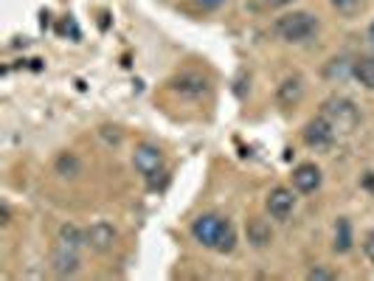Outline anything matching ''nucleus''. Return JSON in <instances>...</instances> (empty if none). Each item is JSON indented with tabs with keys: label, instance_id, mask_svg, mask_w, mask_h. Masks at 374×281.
<instances>
[{
	"label": "nucleus",
	"instance_id": "obj_1",
	"mask_svg": "<svg viewBox=\"0 0 374 281\" xmlns=\"http://www.w3.org/2000/svg\"><path fill=\"white\" fill-rule=\"evenodd\" d=\"M192 234L200 245L205 248H214L219 253H228L234 250V242H237V234H234V225L228 220H222L217 214H205L200 220H194L192 225Z\"/></svg>",
	"mask_w": 374,
	"mask_h": 281
},
{
	"label": "nucleus",
	"instance_id": "obj_2",
	"mask_svg": "<svg viewBox=\"0 0 374 281\" xmlns=\"http://www.w3.org/2000/svg\"><path fill=\"white\" fill-rule=\"evenodd\" d=\"M315 31H318V20L310 12H293L276 23V34L284 42H307L310 37H315Z\"/></svg>",
	"mask_w": 374,
	"mask_h": 281
},
{
	"label": "nucleus",
	"instance_id": "obj_3",
	"mask_svg": "<svg viewBox=\"0 0 374 281\" xmlns=\"http://www.w3.org/2000/svg\"><path fill=\"white\" fill-rule=\"evenodd\" d=\"M321 115L332 124L335 132H352V129H357V124H360L357 107H354L349 99H343V96L327 99L324 107H321Z\"/></svg>",
	"mask_w": 374,
	"mask_h": 281
},
{
	"label": "nucleus",
	"instance_id": "obj_4",
	"mask_svg": "<svg viewBox=\"0 0 374 281\" xmlns=\"http://www.w3.org/2000/svg\"><path fill=\"white\" fill-rule=\"evenodd\" d=\"M304 140H307V147H313V150H329L332 140H335V129L321 115V118H315V121H310L304 127Z\"/></svg>",
	"mask_w": 374,
	"mask_h": 281
},
{
	"label": "nucleus",
	"instance_id": "obj_5",
	"mask_svg": "<svg viewBox=\"0 0 374 281\" xmlns=\"http://www.w3.org/2000/svg\"><path fill=\"white\" fill-rule=\"evenodd\" d=\"M132 163H135V169H138L141 175L153 177V175H158V169L164 166V155H161V150L153 147V144H141V147L135 150V155H132Z\"/></svg>",
	"mask_w": 374,
	"mask_h": 281
},
{
	"label": "nucleus",
	"instance_id": "obj_6",
	"mask_svg": "<svg viewBox=\"0 0 374 281\" xmlns=\"http://www.w3.org/2000/svg\"><path fill=\"white\" fill-rule=\"evenodd\" d=\"M293 208H295V197L290 188H273L270 197H267V211H270V217L276 220H287L293 214Z\"/></svg>",
	"mask_w": 374,
	"mask_h": 281
},
{
	"label": "nucleus",
	"instance_id": "obj_7",
	"mask_svg": "<svg viewBox=\"0 0 374 281\" xmlns=\"http://www.w3.org/2000/svg\"><path fill=\"white\" fill-rule=\"evenodd\" d=\"M85 239L93 250H110L113 242H116V228L110 223H93L88 231H85Z\"/></svg>",
	"mask_w": 374,
	"mask_h": 281
},
{
	"label": "nucleus",
	"instance_id": "obj_8",
	"mask_svg": "<svg viewBox=\"0 0 374 281\" xmlns=\"http://www.w3.org/2000/svg\"><path fill=\"white\" fill-rule=\"evenodd\" d=\"M51 264L59 275H73L79 270V256H77V248H68V245H59L51 256Z\"/></svg>",
	"mask_w": 374,
	"mask_h": 281
},
{
	"label": "nucleus",
	"instance_id": "obj_9",
	"mask_svg": "<svg viewBox=\"0 0 374 281\" xmlns=\"http://www.w3.org/2000/svg\"><path fill=\"white\" fill-rule=\"evenodd\" d=\"M293 186L298 191H315L321 186V169L315 163H302L293 172Z\"/></svg>",
	"mask_w": 374,
	"mask_h": 281
},
{
	"label": "nucleus",
	"instance_id": "obj_10",
	"mask_svg": "<svg viewBox=\"0 0 374 281\" xmlns=\"http://www.w3.org/2000/svg\"><path fill=\"white\" fill-rule=\"evenodd\" d=\"M302 96H304V79H302V77H287V79L279 85V102H281L284 107L298 104V102H302Z\"/></svg>",
	"mask_w": 374,
	"mask_h": 281
},
{
	"label": "nucleus",
	"instance_id": "obj_11",
	"mask_svg": "<svg viewBox=\"0 0 374 281\" xmlns=\"http://www.w3.org/2000/svg\"><path fill=\"white\" fill-rule=\"evenodd\" d=\"M352 74H354V79H357L363 88L374 90V56H363V59H357V62L352 65Z\"/></svg>",
	"mask_w": 374,
	"mask_h": 281
},
{
	"label": "nucleus",
	"instance_id": "obj_12",
	"mask_svg": "<svg viewBox=\"0 0 374 281\" xmlns=\"http://www.w3.org/2000/svg\"><path fill=\"white\" fill-rule=\"evenodd\" d=\"M175 90L183 93V96H203L205 93V79H200V77H180L175 82Z\"/></svg>",
	"mask_w": 374,
	"mask_h": 281
},
{
	"label": "nucleus",
	"instance_id": "obj_13",
	"mask_svg": "<svg viewBox=\"0 0 374 281\" xmlns=\"http://www.w3.org/2000/svg\"><path fill=\"white\" fill-rule=\"evenodd\" d=\"M248 239H251L256 248H265V245H270L273 234H270V228H267L262 220H251V223H248Z\"/></svg>",
	"mask_w": 374,
	"mask_h": 281
},
{
	"label": "nucleus",
	"instance_id": "obj_14",
	"mask_svg": "<svg viewBox=\"0 0 374 281\" xmlns=\"http://www.w3.org/2000/svg\"><path fill=\"white\" fill-rule=\"evenodd\" d=\"M352 248V225L349 220H338V228H335V250L338 253H346Z\"/></svg>",
	"mask_w": 374,
	"mask_h": 281
},
{
	"label": "nucleus",
	"instance_id": "obj_15",
	"mask_svg": "<svg viewBox=\"0 0 374 281\" xmlns=\"http://www.w3.org/2000/svg\"><path fill=\"white\" fill-rule=\"evenodd\" d=\"M56 172H59L62 177H77V175H79V161L73 158L70 152H65V155H59V161H56Z\"/></svg>",
	"mask_w": 374,
	"mask_h": 281
},
{
	"label": "nucleus",
	"instance_id": "obj_16",
	"mask_svg": "<svg viewBox=\"0 0 374 281\" xmlns=\"http://www.w3.org/2000/svg\"><path fill=\"white\" fill-rule=\"evenodd\" d=\"M59 242L62 245H68V248H79L82 242H88L85 239V234L79 231V228H73V225H62V231H59Z\"/></svg>",
	"mask_w": 374,
	"mask_h": 281
},
{
	"label": "nucleus",
	"instance_id": "obj_17",
	"mask_svg": "<svg viewBox=\"0 0 374 281\" xmlns=\"http://www.w3.org/2000/svg\"><path fill=\"white\" fill-rule=\"evenodd\" d=\"M329 3H332L341 15H354L357 6H360V0H329Z\"/></svg>",
	"mask_w": 374,
	"mask_h": 281
},
{
	"label": "nucleus",
	"instance_id": "obj_18",
	"mask_svg": "<svg viewBox=\"0 0 374 281\" xmlns=\"http://www.w3.org/2000/svg\"><path fill=\"white\" fill-rule=\"evenodd\" d=\"M307 278H313V281L318 278V281H321V278H332V273H327V270H321V267H315V270H310V273H307Z\"/></svg>",
	"mask_w": 374,
	"mask_h": 281
},
{
	"label": "nucleus",
	"instance_id": "obj_19",
	"mask_svg": "<svg viewBox=\"0 0 374 281\" xmlns=\"http://www.w3.org/2000/svg\"><path fill=\"white\" fill-rule=\"evenodd\" d=\"M366 253H368V259L374 262V234L366 236Z\"/></svg>",
	"mask_w": 374,
	"mask_h": 281
},
{
	"label": "nucleus",
	"instance_id": "obj_20",
	"mask_svg": "<svg viewBox=\"0 0 374 281\" xmlns=\"http://www.w3.org/2000/svg\"><path fill=\"white\" fill-rule=\"evenodd\" d=\"M197 3H200V6H205V9H214V6H219V3H222V0H197Z\"/></svg>",
	"mask_w": 374,
	"mask_h": 281
},
{
	"label": "nucleus",
	"instance_id": "obj_21",
	"mask_svg": "<svg viewBox=\"0 0 374 281\" xmlns=\"http://www.w3.org/2000/svg\"><path fill=\"white\" fill-rule=\"evenodd\" d=\"M267 6H287V3H293V0H265Z\"/></svg>",
	"mask_w": 374,
	"mask_h": 281
},
{
	"label": "nucleus",
	"instance_id": "obj_22",
	"mask_svg": "<svg viewBox=\"0 0 374 281\" xmlns=\"http://www.w3.org/2000/svg\"><path fill=\"white\" fill-rule=\"evenodd\" d=\"M366 186H368V188H374V175H366Z\"/></svg>",
	"mask_w": 374,
	"mask_h": 281
},
{
	"label": "nucleus",
	"instance_id": "obj_23",
	"mask_svg": "<svg viewBox=\"0 0 374 281\" xmlns=\"http://www.w3.org/2000/svg\"><path fill=\"white\" fill-rule=\"evenodd\" d=\"M368 45H371V48H374V26H371V29H368Z\"/></svg>",
	"mask_w": 374,
	"mask_h": 281
}]
</instances>
